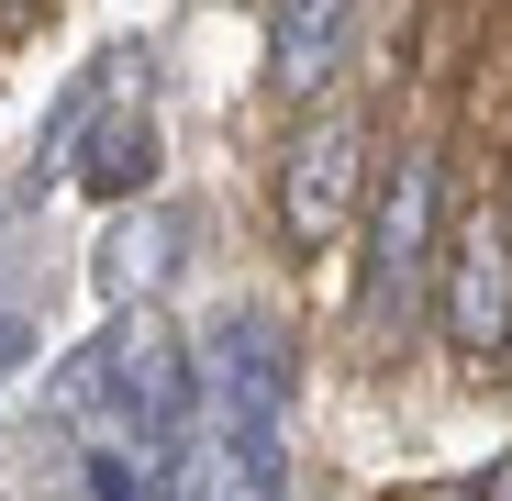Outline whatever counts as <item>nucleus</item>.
<instances>
[{"label":"nucleus","mask_w":512,"mask_h":501,"mask_svg":"<svg viewBox=\"0 0 512 501\" xmlns=\"http://www.w3.org/2000/svg\"><path fill=\"white\" fill-rule=\"evenodd\" d=\"M167 268H179V223H167V212L112 223V245H101V290H112V301H145Z\"/></svg>","instance_id":"nucleus-7"},{"label":"nucleus","mask_w":512,"mask_h":501,"mask_svg":"<svg viewBox=\"0 0 512 501\" xmlns=\"http://www.w3.org/2000/svg\"><path fill=\"white\" fill-rule=\"evenodd\" d=\"M145 167H156V134H145V123H101V134H90V167H78V179H90L101 201H123V190H145Z\"/></svg>","instance_id":"nucleus-8"},{"label":"nucleus","mask_w":512,"mask_h":501,"mask_svg":"<svg viewBox=\"0 0 512 501\" xmlns=\"http://www.w3.org/2000/svg\"><path fill=\"white\" fill-rule=\"evenodd\" d=\"M201 379H212V412H223L212 435H234V446H279V424H290V334H279L268 312L223 323V346H212Z\"/></svg>","instance_id":"nucleus-4"},{"label":"nucleus","mask_w":512,"mask_h":501,"mask_svg":"<svg viewBox=\"0 0 512 501\" xmlns=\"http://www.w3.org/2000/svg\"><path fill=\"white\" fill-rule=\"evenodd\" d=\"M435 257H446V245H435V156L401 145V167L368 201V312L379 323H412L423 290H435Z\"/></svg>","instance_id":"nucleus-2"},{"label":"nucleus","mask_w":512,"mask_h":501,"mask_svg":"<svg viewBox=\"0 0 512 501\" xmlns=\"http://www.w3.org/2000/svg\"><path fill=\"white\" fill-rule=\"evenodd\" d=\"M34 12H45V0H0V23H34Z\"/></svg>","instance_id":"nucleus-9"},{"label":"nucleus","mask_w":512,"mask_h":501,"mask_svg":"<svg viewBox=\"0 0 512 501\" xmlns=\"http://www.w3.org/2000/svg\"><path fill=\"white\" fill-rule=\"evenodd\" d=\"M357 45V0H268V90L279 101H323L346 78Z\"/></svg>","instance_id":"nucleus-6"},{"label":"nucleus","mask_w":512,"mask_h":501,"mask_svg":"<svg viewBox=\"0 0 512 501\" xmlns=\"http://www.w3.org/2000/svg\"><path fill=\"white\" fill-rule=\"evenodd\" d=\"M357 190H368V134L323 112V123H312V134L279 156V234L301 245V257L346 245V223H357Z\"/></svg>","instance_id":"nucleus-3"},{"label":"nucleus","mask_w":512,"mask_h":501,"mask_svg":"<svg viewBox=\"0 0 512 501\" xmlns=\"http://www.w3.org/2000/svg\"><path fill=\"white\" fill-rule=\"evenodd\" d=\"M190 412H201V368L167 334V312H145V301H112V334H90L56 368V424H112L145 457L190 446Z\"/></svg>","instance_id":"nucleus-1"},{"label":"nucleus","mask_w":512,"mask_h":501,"mask_svg":"<svg viewBox=\"0 0 512 501\" xmlns=\"http://www.w3.org/2000/svg\"><path fill=\"white\" fill-rule=\"evenodd\" d=\"M435 312H446V334H457V357L501 368V346H512V223H501V212H479V223L446 245Z\"/></svg>","instance_id":"nucleus-5"}]
</instances>
